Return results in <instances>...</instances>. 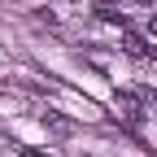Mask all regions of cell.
<instances>
[{
  "label": "cell",
  "mask_w": 157,
  "mask_h": 157,
  "mask_svg": "<svg viewBox=\"0 0 157 157\" xmlns=\"http://www.w3.org/2000/svg\"><path fill=\"white\" fill-rule=\"evenodd\" d=\"M113 109L122 113L127 122H140L148 105H144V96H140V92H113Z\"/></svg>",
  "instance_id": "6da1fadb"
},
{
  "label": "cell",
  "mask_w": 157,
  "mask_h": 157,
  "mask_svg": "<svg viewBox=\"0 0 157 157\" xmlns=\"http://www.w3.org/2000/svg\"><path fill=\"white\" fill-rule=\"evenodd\" d=\"M92 13L101 17V22H109V26H127V13L118 9V5H105V0H101V5H96Z\"/></svg>",
  "instance_id": "7a4b0ae2"
},
{
  "label": "cell",
  "mask_w": 157,
  "mask_h": 157,
  "mask_svg": "<svg viewBox=\"0 0 157 157\" xmlns=\"http://www.w3.org/2000/svg\"><path fill=\"white\" fill-rule=\"evenodd\" d=\"M122 48H127L131 57H144V52H148V44H144L140 31H122Z\"/></svg>",
  "instance_id": "3957f363"
},
{
  "label": "cell",
  "mask_w": 157,
  "mask_h": 157,
  "mask_svg": "<svg viewBox=\"0 0 157 157\" xmlns=\"http://www.w3.org/2000/svg\"><path fill=\"white\" fill-rule=\"evenodd\" d=\"M140 96H144V105H148V113H157V92H153V87H144Z\"/></svg>",
  "instance_id": "277c9868"
},
{
  "label": "cell",
  "mask_w": 157,
  "mask_h": 157,
  "mask_svg": "<svg viewBox=\"0 0 157 157\" xmlns=\"http://www.w3.org/2000/svg\"><path fill=\"white\" fill-rule=\"evenodd\" d=\"M148 31H153V35H157V17H148Z\"/></svg>",
  "instance_id": "5b68a950"
},
{
  "label": "cell",
  "mask_w": 157,
  "mask_h": 157,
  "mask_svg": "<svg viewBox=\"0 0 157 157\" xmlns=\"http://www.w3.org/2000/svg\"><path fill=\"white\" fill-rule=\"evenodd\" d=\"M144 5H148V0H144Z\"/></svg>",
  "instance_id": "8992f818"
}]
</instances>
